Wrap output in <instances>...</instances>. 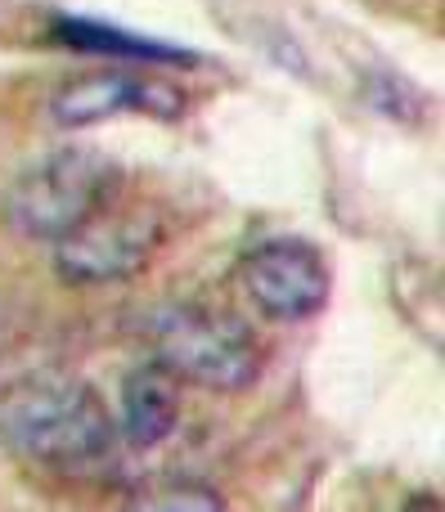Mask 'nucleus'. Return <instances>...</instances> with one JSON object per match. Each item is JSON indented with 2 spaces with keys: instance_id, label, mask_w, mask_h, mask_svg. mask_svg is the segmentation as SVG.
<instances>
[{
  "instance_id": "1",
  "label": "nucleus",
  "mask_w": 445,
  "mask_h": 512,
  "mask_svg": "<svg viewBox=\"0 0 445 512\" xmlns=\"http://www.w3.org/2000/svg\"><path fill=\"white\" fill-rule=\"evenodd\" d=\"M0 445L54 472H86L117 445V423L95 387L68 373H27L0 396Z\"/></svg>"
},
{
  "instance_id": "6",
  "label": "nucleus",
  "mask_w": 445,
  "mask_h": 512,
  "mask_svg": "<svg viewBox=\"0 0 445 512\" xmlns=\"http://www.w3.org/2000/svg\"><path fill=\"white\" fill-rule=\"evenodd\" d=\"M185 95L158 77H135V72H95L72 86H63L50 104V117L59 126H95L117 113H153L180 117Z\"/></svg>"
},
{
  "instance_id": "2",
  "label": "nucleus",
  "mask_w": 445,
  "mask_h": 512,
  "mask_svg": "<svg viewBox=\"0 0 445 512\" xmlns=\"http://www.w3.org/2000/svg\"><path fill=\"white\" fill-rule=\"evenodd\" d=\"M153 360L171 378L198 382L207 391H243L261 378V342L243 319L203 301H171L149 315Z\"/></svg>"
},
{
  "instance_id": "7",
  "label": "nucleus",
  "mask_w": 445,
  "mask_h": 512,
  "mask_svg": "<svg viewBox=\"0 0 445 512\" xmlns=\"http://www.w3.org/2000/svg\"><path fill=\"white\" fill-rule=\"evenodd\" d=\"M176 382L180 378H171L158 360L126 373L117 432H122L135 450H149V445L167 441V436L176 432V423H180V387Z\"/></svg>"
},
{
  "instance_id": "4",
  "label": "nucleus",
  "mask_w": 445,
  "mask_h": 512,
  "mask_svg": "<svg viewBox=\"0 0 445 512\" xmlns=\"http://www.w3.org/2000/svg\"><path fill=\"white\" fill-rule=\"evenodd\" d=\"M158 248V221L144 212H95L72 234L54 239V270L68 283H117L144 270Z\"/></svg>"
},
{
  "instance_id": "5",
  "label": "nucleus",
  "mask_w": 445,
  "mask_h": 512,
  "mask_svg": "<svg viewBox=\"0 0 445 512\" xmlns=\"http://www.w3.org/2000/svg\"><path fill=\"white\" fill-rule=\"evenodd\" d=\"M248 297L275 319H311L324 310L333 274L324 256L302 239H270L257 243L239 265Z\"/></svg>"
},
{
  "instance_id": "9",
  "label": "nucleus",
  "mask_w": 445,
  "mask_h": 512,
  "mask_svg": "<svg viewBox=\"0 0 445 512\" xmlns=\"http://www.w3.org/2000/svg\"><path fill=\"white\" fill-rule=\"evenodd\" d=\"M122 512H225V504L203 481H162L140 490Z\"/></svg>"
},
{
  "instance_id": "10",
  "label": "nucleus",
  "mask_w": 445,
  "mask_h": 512,
  "mask_svg": "<svg viewBox=\"0 0 445 512\" xmlns=\"http://www.w3.org/2000/svg\"><path fill=\"white\" fill-rule=\"evenodd\" d=\"M401 512H441V499L432 495V490H423V495H410V499H405Z\"/></svg>"
},
{
  "instance_id": "8",
  "label": "nucleus",
  "mask_w": 445,
  "mask_h": 512,
  "mask_svg": "<svg viewBox=\"0 0 445 512\" xmlns=\"http://www.w3.org/2000/svg\"><path fill=\"white\" fill-rule=\"evenodd\" d=\"M54 36L86 54H113V59H126V63H185L189 59L176 45L144 41L135 32H122V27H108V23H86V18H59Z\"/></svg>"
},
{
  "instance_id": "3",
  "label": "nucleus",
  "mask_w": 445,
  "mask_h": 512,
  "mask_svg": "<svg viewBox=\"0 0 445 512\" xmlns=\"http://www.w3.org/2000/svg\"><path fill=\"white\" fill-rule=\"evenodd\" d=\"M122 189V167L95 149H59L27 167L5 194V216L27 239H63L104 212Z\"/></svg>"
}]
</instances>
